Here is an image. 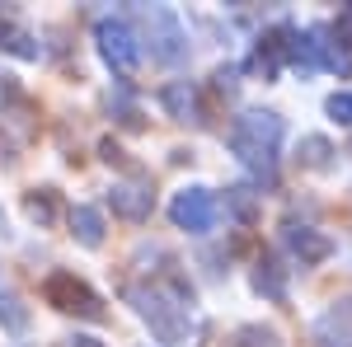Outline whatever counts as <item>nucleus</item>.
I'll list each match as a JSON object with an SVG mask.
<instances>
[{"label": "nucleus", "instance_id": "nucleus-11", "mask_svg": "<svg viewBox=\"0 0 352 347\" xmlns=\"http://www.w3.org/2000/svg\"><path fill=\"white\" fill-rule=\"evenodd\" d=\"M104 212L99 207H71V235H76V244H85V249H99L104 244Z\"/></svg>", "mask_w": 352, "mask_h": 347}, {"label": "nucleus", "instance_id": "nucleus-15", "mask_svg": "<svg viewBox=\"0 0 352 347\" xmlns=\"http://www.w3.org/2000/svg\"><path fill=\"white\" fill-rule=\"evenodd\" d=\"M300 164L305 169H329L333 164V146H329L324 136H305L300 141Z\"/></svg>", "mask_w": 352, "mask_h": 347}, {"label": "nucleus", "instance_id": "nucleus-3", "mask_svg": "<svg viewBox=\"0 0 352 347\" xmlns=\"http://www.w3.org/2000/svg\"><path fill=\"white\" fill-rule=\"evenodd\" d=\"M141 24H146V43H151V56L160 66H179L188 56V33L179 24V14L169 5H141Z\"/></svg>", "mask_w": 352, "mask_h": 347}, {"label": "nucleus", "instance_id": "nucleus-4", "mask_svg": "<svg viewBox=\"0 0 352 347\" xmlns=\"http://www.w3.org/2000/svg\"><path fill=\"white\" fill-rule=\"evenodd\" d=\"M43 300L52 305V310H61V315H80V320L99 324L109 310H104V300H99V291L89 287V282H80L76 272H52L47 282H43Z\"/></svg>", "mask_w": 352, "mask_h": 347}, {"label": "nucleus", "instance_id": "nucleus-14", "mask_svg": "<svg viewBox=\"0 0 352 347\" xmlns=\"http://www.w3.org/2000/svg\"><path fill=\"white\" fill-rule=\"evenodd\" d=\"M0 328L5 333H24L28 328V305L14 291H0Z\"/></svg>", "mask_w": 352, "mask_h": 347}, {"label": "nucleus", "instance_id": "nucleus-18", "mask_svg": "<svg viewBox=\"0 0 352 347\" xmlns=\"http://www.w3.org/2000/svg\"><path fill=\"white\" fill-rule=\"evenodd\" d=\"M14 56H38V43L28 38V33H19V28H10V43H5Z\"/></svg>", "mask_w": 352, "mask_h": 347}, {"label": "nucleus", "instance_id": "nucleus-8", "mask_svg": "<svg viewBox=\"0 0 352 347\" xmlns=\"http://www.w3.org/2000/svg\"><path fill=\"white\" fill-rule=\"evenodd\" d=\"M109 207L127 221H146L155 207V188H151V179H122V183H113Z\"/></svg>", "mask_w": 352, "mask_h": 347}, {"label": "nucleus", "instance_id": "nucleus-17", "mask_svg": "<svg viewBox=\"0 0 352 347\" xmlns=\"http://www.w3.org/2000/svg\"><path fill=\"white\" fill-rule=\"evenodd\" d=\"M324 113L333 117V122H343V127H352V94H348V89L329 94V99H324Z\"/></svg>", "mask_w": 352, "mask_h": 347}, {"label": "nucleus", "instance_id": "nucleus-12", "mask_svg": "<svg viewBox=\"0 0 352 347\" xmlns=\"http://www.w3.org/2000/svg\"><path fill=\"white\" fill-rule=\"evenodd\" d=\"M254 291L268 295V300H287V277H282V267L272 263V258H258V267H254Z\"/></svg>", "mask_w": 352, "mask_h": 347}, {"label": "nucleus", "instance_id": "nucleus-1", "mask_svg": "<svg viewBox=\"0 0 352 347\" xmlns=\"http://www.w3.org/2000/svg\"><path fill=\"white\" fill-rule=\"evenodd\" d=\"M127 300L141 320L151 324V333L169 347H188L192 333V291L184 282H141V287H127Z\"/></svg>", "mask_w": 352, "mask_h": 347}, {"label": "nucleus", "instance_id": "nucleus-19", "mask_svg": "<svg viewBox=\"0 0 352 347\" xmlns=\"http://www.w3.org/2000/svg\"><path fill=\"white\" fill-rule=\"evenodd\" d=\"M333 38H338V43H348V38H352V5L343 10V14H338V24H333Z\"/></svg>", "mask_w": 352, "mask_h": 347}, {"label": "nucleus", "instance_id": "nucleus-10", "mask_svg": "<svg viewBox=\"0 0 352 347\" xmlns=\"http://www.w3.org/2000/svg\"><path fill=\"white\" fill-rule=\"evenodd\" d=\"M160 104L174 122H202V113H197V89H192L188 80H169L160 89Z\"/></svg>", "mask_w": 352, "mask_h": 347}, {"label": "nucleus", "instance_id": "nucleus-7", "mask_svg": "<svg viewBox=\"0 0 352 347\" xmlns=\"http://www.w3.org/2000/svg\"><path fill=\"white\" fill-rule=\"evenodd\" d=\"M315 347H352V295H338L310 328Z\"/></svg>", "mask_w": 352, "mask_h": 347}, {"label": "nucleus", "instance_id": "nucleus-13", "mask_svg": "<svg viewBox=\"0 0 352 347\" xmlns=\"http://www.w3.org/2000/svg\"><path fill=\"white\" fill-rule=\"evenodd\" d=\"M230 347H282V333L268 328V324H240Z\"/></svg>", "mask_w": 352, "mask_h": 347}, {"label": "nucleus", "instance_id": "nucleus-20", "mask_svg": "<svg viewBox=\"0 0 352 347\" xmlns=\"http://www.w3.org/2000/svg\"><path fill=\"white\" fill-rule=\"evenodd\" d=\"M71 347H104V343H99V338H85V333H76V338H71Z\"/></svg>", "mask_w": 352, "mask_h": 347}, {"label": "nucleus", "instance_id": "nucleus-5", "mask_svg": "<svg viewBox=\"0 0 352 347\" xmlns=\"http://www.w3.org/2000/svg\"><path fill=\"white\" fill-rule=\"evenodd\" d=\"M94 43H99V56L109 61L118 76H136V66H141V38L132 33L127 19L104 14V19L94 24Z\"/></svg>", "mask_w": 352, "mask_h": 347}, {"label": "nucleus", "instance_id": "nucleus-6", "mask_svg": "<svg viewBox=\"0 0 352 347\" xmlns=\"http://www.w3.org/2000/svg\"><path fill=\"white\" fill-rule=\"evenodd\" d=\"M217 216H221V202L212 188H184L169 197V221L188 235H212L217 230Z\"/></svg>", "mask_w": 352, "mask_h": 347}, {"label": "nucleus", "instance_id": "nucleus-16", "mask_svg": "<svg viewBox=\"0 0 352 347\" xmlns=\"http://www.w3.org/2000/svg\"><path fill=\"white\" fill-rule=\"evenodd\" d=\"M24 212L33 216V221H43V225H47V221H52V216H56L52 188H43V192H33V197H28V202H24Z\"/></svg>", "mask_w": 352, "mask_h": 347}, {"label": "nucleus", "instance_id": "nucleus-9", "mask_svg": "<svg viewBox=\"0 0 352 347\" xmlns=\"http://www.w3.org/2000/svg\"><path fill=\"white\" fill-rule=\"evenodd\" d=\"M282 244L292 249V258H296L300 267H315L333 254V240H329L324 230H315V225H287V230H282Z\"/></svg>", "mask_w": 352, "mask_h": 347}, {"label": "nucleus", "instance_id": "nucleus-2", "mask_svg": "<svg viewBox=\"0 0 352 347\" xmlns=\"http://www.w3.org/2000/svg\"><path fill=\"white\" fill-rule=\"evenodd\" d=\"M282 136H287V122H282V113H272V108H249L235 117V127H230V155L244 164V169H254V174H272L277 169V150H282Z\"/></svg>", "mask_w": 352, "mask_h": 347}]
</instances>
